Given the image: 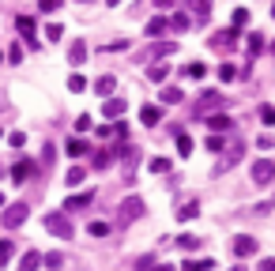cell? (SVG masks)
I'll use <instances>...</instances> for the list:
<instances>
[{"mask_svg": "<svg viewBox=\"0 0 275 271\" xmlns=\"http://www.w3.org/2000/svg\"><path fill=\"white\" fill-rule=\"evenodd\" d=\"M260 49H264V38H260L257 31H253V34H249V57H257Z\"/></svg>", "mask_w": 275, "mask_h": 271, "instance_id": "74e56055", "label": "cell"}, {"mask_svg": "<svg viewBox=\"0 0 275 271\" xmlns=\"http://www.w3.org/2000/svg\"><path fill=\"white\" fill-rule=\"evenodd\" d=\"M170 4H174V0H155V8H162V12H166Z\"/></svg>", "mask_w": 275, "mask_h": 271, "instance_id": "681fc988", "label": "cell"}, {"mask_svg": "<svg viewBox=\"0 0 275 271\" xmlns=\"http://www.w3.org/2000/svg\"><path fill=\"white\" fill-rule=\"evenodd\" d=\"M140 121L147 124V128H155L158 121H162V105H155V102H147L144 110H140Z\"/></svg>", "mask_w": 275, "mask_h": 271, "instance_id": "30bf717a", "label": "cell"}, {"mask_svg": "<svg viewBox=\"0 0 275 271\" xmlns=\"http://www.w3.org/2000/svg\"><path fill=\"white\" fill-rule=\"evenodd\" d=\"M42 264H45V267H53V271H61V267H64V253H45V256H42Z\"/></svg>", "mask_w": 275, "mask_h": 271, "instance_id": "484cf974", "label": "cell"}, {"mask_svg": "<svg viewBox=\"0 0 275 271\" xmlns=\"http://www.w3.org/2000/svg\"><path fill=\"white\" fill-rule=\"evenodd\" d=\"M249 23V8H238V12H234V31L241 34V26Z\"/></svg>", "mask_w": 275, "mask_h": 271, "instance_id": "d590c367", "label": "cell"}, {"mask_svg": "<svg viewBox=\"0 0 275 271\" xmlns=\"http://www.w3.org/2000/svg\"><path fill=\"white\" fill-rule=\"evenodd\" d=\"M207 151H215V154H219V151H226L223 136H207Z\"/></svg>", "mask_w": 275, "mask_h": 271, "instance_id": "b9f144b4", "label": "cell"}, {"mask_svg": "<svg viewBox=\"0 0 275 271\" xmlns=\"http://www.w3.org/2000/svg\"><path fill=\"white\" fill-rule=\"evenodd\" d=\"M271 53H275V42H271Z\"/></svg>", "mask_w": 275, "mask_h": 271, "instance_id": "db71d44e", "label": "cell"}, {"mask_svg": "<svg viewBox=\"0 0 275 271\" xmlns=\"http://www.w3.org/2000/svg\"><path fill=\"white\" fill-rule=\"evenodd\" d=\"M181 72L188 75V79H204V75H207V68H204L200 61H193V64H185V68H181Z\"/></svg>", "mask_w": 275, "mask_h": 271, "instance_id": "603a6c76", "label": "cell"}, {"mask_svg": "<svg viewBox=\"0 0 275 271\" xmlns=\"http://www.w3.org/2000/svg\"><path fill=\"white\" fill-rule=\"evenodd\" d=\"M64 151H68V158H79V154H87V143H83V140H68Z\"/></svg>", "mask_w": 275, "mask_h": 271, "instance_id": "f546056e", "label": "cell"}, {"mask_svg": "<svg viewBox=\"0 0 275 271\" xmlns=\"http://www.w3.org/2000/svg\"><path fill=\"white\" fill-rule=\"evenodd\" d=\"M193 147H196L193 136H188V132H177V154H181V158H188V154H193Z\"/></svg>", "mask_w": 275, "mask_h": 271, "instance_id": "ffe728a7", "label": "cell"}, {"mask_svg": "<svg viewBox=\"0 0 275 271\" xmlns=\"http://www.w3.org/2000/svg\"><path fill=\"white\" fill-rule=\"evenodd\" d=\"M26 215H31V207L26 203H12V207L4 211V230H15V226H23Z\"/></svg>", "mask_w": 275, "mask_h": 271, "instance_id": "5b68a950", "label": "cell"}, {"mask_svg": "<svg viewBox=\"0 0 275 271\" xmlns=\"http://www.w3.org/2000/svg\"><path fill=\"white\" fill-rule=\"evenodd\" d=\"M166 31H170V19H166V15H155V19L147 23V34H151V38H162Z\"/></svg>", "mask_w": 275, "mask_h": 271, "instance_id": "5bb4252c", "label": "cell"}, {"mask_svg": "<svg viewBox=\"0 0 275 271\" xmlns=\"http://www.w3.org/2000/svg\"><path fill=\"white\" fill-rule=\"evenodd\" d=\"M113 136H117V140H128V124L117 121V124H113Z\"/></svg>", "mask_w": 275, "mask_h": 271, "instance_id": "bcb514c9", "label": "cell"}, {"mask_svg": "<svg viewBox=\"0 0 275 271\" xmlns=\"http://www.w3.org/2000/svg\"><path fill=\"white\" fill-rule=\"evenodd\" d=\"M91 128V117L87 113H79V117H75V132H87Z\"/></svg>", "mask_w": 275, "mask_h": 271, "instance_id": "f6af8a7d", "label": "cell"}, {"mask_svg": "<svg viewBox=\"0 0 275 271\" xmlns=\"http://www.w3.org/2000/svg\"><path fill=\"white\" fill-rule=\"evenodd\" d=\"M249 177H253V185H260V188H268L271 181H275V162L268 158H260V162H253V170H249Z\"/></svg>", "mask_w": 275, "mask_h": 271, "instance_id": "7a4b0ae2", "label": "cell"}, {"mask_svg": "<svg viewBox=\"0 0 275 271\" xmlns=\"http://www.w3.org/2000/svg\"><path fill=\"white\" fill-rule=\"evenodd\" d=\"M158 98H162L166 105H177V102H181V98H185V94H181V91H177V87H162V91H158Z\"/></svg>", "mask_w": 275, "mask_h": 271, "instance_id": "7402d4cb", "label": "cell"}, {"mask_svg": "<svg viewBox=\"0 0 275 271\" xmlns=\"http://www.w3.org/2000/svg\"><path fill=\"white\" fill-rule=\"evenodd\" d=\"M147 75H151L155 83H162L166 75H170V64H151V68H147Z\"/></svg>", "mask_w": 275, "mask_h": 271, "instance_id": "f1b7e54d", "label": "cell"}, {"mask_svg": "<svg viewBox=\"0 0 275 271\" xmlns=\"http://www.w3.org/2000/svg\"><path fill=\"white\" fill-rule=\"evenodd\" d=\"M241 158H245V147H241V143H234V147H226V154L219 158V166H215V170L226 173V170H234V166H238Z\"/></svg>", "mask_w": 275, "mask_h": 271, "instance_id": "52a82bcc", "label": "cell"}, {"mask_svg": "<svg viewBox=\"0 0 275 271\" xmlns=\"http://www.w3.org/2000/svg\"><path fill=\"white\" fill-rule=\"evenodd\" d=\"M174 215H177V222H188V219H196V215H200V203H196V200H188V203H181V207L174 211Z\"/></svg>", "mask_w": 275, "mask_h": 271, "instance_id": "7c38bea8", "label": "cell"}, {"mask_svg": "<svg viewBox=\"0 0 275 271\" xmlns=\"http://www.w3.org/2000/svg\"><path fill=\"white\" fill-rule=\"evenodd\" d=\"M12 256H15V241H0V267L12 264Z\"/></svg>", "mask_w": 275, "mask_h": 271, "instance_id": "d4e9b609", "label": "cell"}, {"mask_svg": "<svg viewBox=\"0 0 275 271\" xmlns=\"http://www.w3.org/2000/svg\"><path fill=\"white\" fill-rule=\"evenodd\" d=\"M234 42H238V31H223V34H211V45H215V49H230Z\"/></svg>", "mask_w": 275, "mask_h": 271, "instance_id": "4fadbf2b", "label": "cell"}, {"mask_svg": "<svg viewBox=\"0 0 275 271\" xmlns=\"http://www.w3.org/2000/svg\"><path fill=\"white\" fill-rule=\"evenodd\" d=\"M140 215H144V200H140V196H128L125 203H121V211H117V222H121V226H128V222H136Z\"/></svg>", "mask_w": 275, "mask_h": 271, "instance_id": "3957f363", "label": "cell"}, {"mask_svg": "<svg viewBox=\"0 0 275 271\" xmlns=\"http://www.w3.org/2000/svg\"><path fill=\"white\" fill-rule=\"evenodd\" d=\"M234 271H241V267H234Z\"/></svg>", "mask_w": 275, "mask_h": 271, "instance_id": "9f6ffc18", "label": "cell"}, {"mask_svg": "<svg viewBox=\"0 0 275 271\" xmlns=\"http://www.w3.org/2000/svg\"><path fill=\"white\" fill-rule=\"evenodd\" d=\"M125 110H128L125 98H106V117H121Z\"/></svg>", "mask_w": 275, "mask_h": 271, "instance_id": "44dd1931", "label": "cell"}, {"mask_svg": "<svg viewBox=\"0 0 275 271\" xmlns=\"http://www.w3.org/2000/svg\"><path fill=\"white\" fill-rule=\"evenodd\" d=\"M260 124H268V128L275 124V105H268V102L260 105Z\"/></svg>", "mask_w": 275, "mask_h": 271, "instance_id": "836d02e7", "label": "cell"}, {"mask_svg": "<svg viewBox=\"0 0 275 271\" xmlns=\"http://www.w3.org/2000/svg\"><path fill=\"white\" fill-rule=\"evenodd\" d=\"M204 124L211 132H230V117H223V113H211V117H204Z\"/></svg>", "mask_w": 275, "mask_h": 271, "instance_id": "9a60e30c", "label": "cell"}, {"mask_svg": "<svg viewBox=\"0 0 275 271\" xmlns=\"http://www.w3.org/2000/svg\"><path fill=\"white\" fill-rule=\"evenodd\" d=\"M0 64H4V53H0Z\"/></svg>", "mask_w": 275, "mask_h": 271, "instance_id": "f5cc1de1", "label": "cell"}, {"mask_svg": "<svg viewBox=\"0 0 275 271\" xmlns=\"http://www.w3.org/2000/svg\"><path fill=\"white\" fill-rule=\"evenodd\" d=\"M87 234H91V237H106V234H109V222H102V219H94V222H91V226H87Z\"/></svg>", "mask_w": 275, "mask_h": 271, "instance_id": "83f0119b", "label": "cell"}, {"mask_svg": "<svg viewBox=\"0 0 275 271\" xmlns=\"http://www.w3.org/2000/svg\"><path fill=\"white\" fill-rule=\"evenodd\" d=\"M253 253H257V241H253L249 234H238V237H234V256H253Z\"/></svg>", "mask_w": 275, "mask_h": 271, "instance_id": "9c48e42d", "label": "cell"}, {"mask_svg": "<svg viewBox=\"0 0 275 271\" xmlns=\"http://www.w3.org/2000/svg\"><path fill=\"white\" fill-rule=\"evenodd\" d=\"M260 271H275V256H264L260 260Z\"/></svg>", "mask_w": 275, "mask_h": 271, "instance_id": "c3c4849f", "label": "cell"}, {"mask_svg": "<svg viewBox=\"0 0 275 271\" xmlns=\"http://www.w3.org/2000/svg\"><path fill=\"white\" fill-rule=\"evenodd\" d=\"M113 87H117V79H113V75H102V79L94 83V91H98L102 98H109V91H113Z\"/></svg>", "mask_w": 275, "mask_h": 271, "instance_id": "cb8c5ba5", "label": "cell"}, {"mask_svg": "<svg viewBox=\"0 0 275 271\" xmlns=\"http://www.w3.org/2000/svg\"><path fill=\"white\" fill-rule=\"evenodd\" d=\"M234 75H238V72H234V64H219V79H226V83H230Z\"/></svg>", "mask_w": 275, "mask_h": 271, "instance_id": "ee69618b", "label": "cell"}, {"mask_svg": "<svg viewBox=\"0 0 275 271\" xmlns=\"http://www.w3.org/2000/svg\"><path fill=\"white\" fill-rule=\"evenodd\" d=\"M45 38H49V42H61V38H64V26H61V23H49V26H45Z\"/></svg>", "mask_w": 275, "mask_h": 271, "instance_id": "8d00e7d4", "label": "cell"}, {"mask_svg": "<svg viewBox=\"0 0 275 271\" xmlns=\"http://www.w3.org/2000/svg\"><path fill=\"white\" fill-rule=\"evenodd\" d=\"M147 170H151V173H170V158H151Z\"/></svg>", "mask_w": 275, "mask_h": 271, "instance_id": "e575fe53", "label": "cell"}, {"mask_svg": "<svg viewBox=\"0 0 275 271\" xmlns=\"http://www.w3.org/2000/svg\"><path fill=\"white\" fill-rule=\"evenodd\" d=\"M174 245L185 249V253H196V249H200V237L196 234H181V237H174Z\"/></svg>", "mask_w": 275, "mask_h": 271, "instance_id": "ac0fdd59", "label": "cell"}, {"mask_svg": "<svg viewBox=\"0 0 275 271\" xmlns=\"http://www.w3.org/2000/svg\"><path fill=\"white\" fill-rule=\"evenodd\" d=\"M83 61H87V42L75 38V42L68 45V64H83Z\"/></svg>", "mask_w": 275, "mask_h": 271, "instance_id": "8fae6325", "label": "cell"}, {"mask_svg": "<svg viewBox=\"0 0 275 271\" xmlns=\"http://www.w3.org/2000/svg\"><path fill=\"white\" fill-rule=\"evenodd\" d=\"M113 136V124H98V140H109Z\"/></svg>", "mask_w": 275, "mask_h": 271, "instance_id": "7dc6e473", "label": "cell"}, {"mask_svg": "<svg viewBox=\"0 0 275 271\" xmlns=\"http://www.w3.org/2000/svg\"><path fill=\"white\" fill-rule=\"evenodd\" d=\"M188 26H193V15H188V12L170 15V31H188Z\"/></svg>", "mask_w": 275, "mask_h": 271, "instance_id": "d6986e66", "label": "cell"}, {"mask_svg": "<svg viewBox=\"0 0 275 271\" xmlns=\"http://www.w3.org/2000/svg\"><path fill=\"white\" fill-rule=\"evenodd\" d=\"M0 207H4V192H0Z\"/></svg>", "mask_w": 275, "mask_h": 271, "instance_id": "f907efd6", "label": "cell"}, {"mask_svg": "<svg viewBox=\"0 0 275 271\" xmlns=\"http://www.w3.org/2000/svg\"><path fill=\"white\" fill-rule=\"evenodd\" d=\"M83 177H87V170H83V166H72V170H68V188L83 185Z\"/></svg>", "mask_w": 275, "mask_h": 271, "instance_id": "1f68e13d", "label": "cell"}, {"mask_svg": "<svg viewBox=\"0 0 275 271\" xmlns=\"http://www.w3.org/2000/svg\"><path fill=\"white\" fill-rule=\"evenodd\" d=\"M45 230H49V234H57L61 241H72V234H75L72 219L61 215V211H49V215H45Z\"/></svg>", "mask_w": 275, "mask_h": 271, "instance_id": "6da1fadb", "label": "cell"}, {"mask_svg": "<svg viewBox=\"0 0 275 271\" xmlns=\"http://www.w3.org/2000/svg\"><path fill=\"white\" fill-rule=\"evenodd\" d=\"M211 105H223V94H215V91H207L204 98H200V113L204 110H211Z\"/></svg>", "mask_w": 275, "mask_h": 271, "instance_id": "4dcf8cb0", "label": "cell"}, {"mask_svg": "<svg viewBox=\"0 0 275 271\" xmlns=\"http://www.w3.org/2000/svg\"><path fill=\"white\" fill-rule=\"evenodd\" d=\"M211 0H188V15L196 19V23H207V19H211Z\"/></svg>", "mask_w": 275, "mask_h": 271, "instance_id": "ba28073f", "label": "cell"}, {"mask_svg": "<svg viewBox=\"0 0 275 271\" xmlns=\"http://www.w3.org/2000/svg\"><path fill=\"white\" fill-rule=\"evenodd\" d=\"M0 136H4V132H0Z\"/></svg>", "mask_w": 275, "mask_h": 271, "instance_id": "6f0895ef", "label": "cell"}, {"mask_svg": "<svg viewBox=\"0 0 275 271\" xmlns=\"http://www.w3.org/2000/svg\"><path fill=\"white\" fill-rule=\"evenodd\" d=\"M215 264H211V260H185V267L181 271H211Z\"/></svg>", "mask_w": 275, "mask_h": 271, "instance_id": "d6a6232c", "label": "cell"}, {"mask_svg": "<svg viewBox=\"0 0 275 271\" xmlns=\"http://www.w3.org/2000/svg\"><path fill=\"white\" fill-rule=\"evenodd\" d=\"M57 8H61V0H38V12H45V15H53Z\"/></svg>", "mask_w": 275, "mask_h": 271, "instance_id": "60d3db41", "label": "cell"}, {"mask_svg": "<svg viewBox=\"0 0 275 271\" xmlns=\"http://www.w3.org/2000/svg\"><path fill=\"white\" fill-rule=\"evenodd\" d=\"M271 15H275V4H271Z\"/></svg>", "mask_w": 275, "mask_h": 271, "instance_id": "11a10c76", "label": "cell"}, {"mask_svg": "<svg viewBox=\"0 0 275 271\" xmlns=\"http://www.w3.org/2000/svg\"><path fill=\"white\" fill-rule=\"evenodd\" d=\"M38 267H42V253L38 249H31V253L19 260V271H38Z\"/></svg>", "mask_w": 275, "mask_h": 271, "instance_id": "e0dca14e", "label": "cell"}, {"mask_svg": "<svg viewBox=\"0 0 275 271\" xmlns=\"http://www.w3.org/2000/svg\"><path fill=\"white\" fill-rule=\"evenodd\" d=\"M8 61H12V64H19V61H23V45H19V42H12V45H8Z\"/></svg>", "mask_w": 275, "mask_h": 271, "instance_id": "f35d334b", "label": "cell"}, {"mask_svg": "<svg viewBox=\"0 0 275 271\" xmlns=\"http://www.w3.org/2000/svg\"><path fill=\"white\" fill-rule=\"evenodd\" d=\"M174 49H177L174 42H158V45H155V53H151V57H170V53H174Z\"/></svg>", "mask_w": 275, "mask_h": 271, "instance_id": "ab89813d", "label": "cell"}, {"mask_svg": "<svg viewBox=\"0 0 275 271\" xmlns=\"http://www.w3.org/2000/svg\"><path fill=\"white\" fill-rule=\"evenodd\" d=\"M109 162H113V154H109V151H94V158H91V166H94V170H106V166H109Z\"/></svg>", "mask_w": 275, "mask_h": 271, "instance_id": "4316f807", "label": "cell"}, {"mask_svg": "<svg viewBox=\"0 0 275 271\" xmlns=\"http://www.w3.org/2000/svg\"><path fill=\"white\" fill-rule=\"evenodd\" d=\"M34 173H38V162L19 158L15 166H12V185H26V177H34Z\"/></svg>", "mask_w": 275, "mask_h": 271, "instance_id": "8992f818", "label": "cell"}, {"mask_svg": "<svg viewBox=\"0 0 275 271\" xmlns=\"http://www.w3.org/2000/svg\"><path fill=\"white\" fill-rule=\"evenodd\" d=\"M106 4H121V0H106Z\"/></svg>", "mask_w": 275, "mask_h": 271, "instance_id": "816d5d0a", "label": "cell"}, {"mask_svg": "<svg viewBox=\"0 0 275 271\" xmlns=\"http://www.w3.org/2000/svg\"><path fill=\"white\" fill-rule=\"evenodd\" d=\"M15 26H19V34H23V42L31 45V49H42V42H38V31H34V19H31V15H19Z\"/></svg>", "mask_w": 275, "mask_h": 271, "instance_id": "277c9868", "label": "cell"}, {"mask_svg": "<svg viewBox=\"0 0 275 271\" xmlns=\"http://www.w3.org/2000/svg\"><path fill=\"white\" fill-rule=\"evenodd\" d=\"M94 203V192H79V196H68V203H64V211H75V207H91Z\"/></svg>", "mask_w": 275, "mask_h": 271, "instance_id": "2e32d148", "label": "cell"}, {"mask_svg": "<svg viewBox=\"0 0 275 271\" xmlns=\"http://www.w3.org/2000/svg\"><path fill=\"white\" fill-rule=\"evenodd\" d=\"M83 87H87V79H83V75H72V79H68V91H72V94H79Z\"/></svg>", "mask_w": 275, "mask_h": 271, "instance_id": "7bdbcfd3", "label": "cell"}]
</instances>
